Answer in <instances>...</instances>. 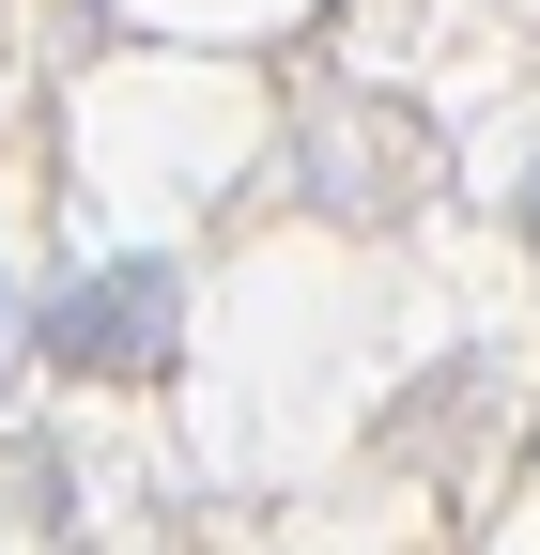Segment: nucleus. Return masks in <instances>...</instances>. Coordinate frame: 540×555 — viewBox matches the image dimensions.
I'll list each match as a JSON object with an SVG mask.
<instances>
[{
	"label": "nucleus",
	"instance_id": "obj_1",
	"mask_svg": "<svg viewBox=\"0 0 540 555\" xmlns=\"http://www.w3.org/2000/svg\"><path fill=\"white\" fill-rule=\"evenodd\" d=\"M47 339H62L78 371H140L155 339H170V278H155V262L93 278V294H62V309H47Z\"/></svg>",
	"mask_w": 540,
	"mask_h": 555
},
{
	"label": "nucleus",
	"instance_id": "obj_2",
	"mask_svg": "<svg viewBox=\"0 0 540 555\" xmlns=\"http://www.w3.org/2000/svg\"><path fill=\"white\" fill-rule=\"evenodd\" d=\"M0 339H16V309H0Z\"/></svg>",
	"mask_w": 540,
	"mask_h": 555
},
{
	"label": "nucleus",
	"instance_id": "obj_3",
	"mask_svg": "<svg viewBox=\"0 0 540 555\" xmlns=\"http://www.w3.org/2000/svg\"><path fill=\"white\" fill-rule=\"evenodd\" d=\"M525 217H540V185H525Z\"/></svg>",
	"mask_w": 540,
	"mask_h": 555
}]
</instances>
